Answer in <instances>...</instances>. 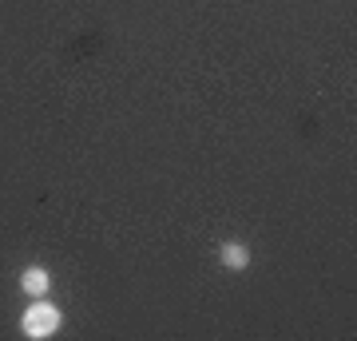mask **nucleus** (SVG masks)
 Listing matches in <instances>:
<instances>
[{"instance_id": "nucleus-1", "label": "nucleus", "mask_w": 357, "mask_h": 341, "mask_svg": "<svg viewBox=\"0 0 357 341\" xmlns=\"http://www.w3.org/2000/svg\"><path fill=\"white\" fill-rule=\"evenodd\" d=\"M60 310L52 302H32L24 310V317H20V329H24V338H32V341H44V338H52L56 329H60Z\"/></svg>"}, {"instance_id": "nucleus-2", "label": "nucleus", "mask_w": 357, "mask_h": 341, "mask_svg": "<svg viewBox=\"0 0 357 341\" xmlns=\"http://www.w3.org/2000/svg\"><path fill=\"white\" fill-rule=\"evenodd\" d=\"M20 290L28 294V298H44V294L52 290V278L44 266H28L24 274H20Z\"/></svg>"}, {"instance_id": "nucleus-3", "label": "nucleus", "mask_w": 357, "mask_h": 341, "mask_svg": "<svg viewBox=\"0 0 357 341\" xmlns=\"http://www.w3.org/2000/svg\"><path fill=\"white\" fill-rule=\"evenodd\" d=\"M218 258H222V266H230V270H246V266H250V250H246L243 242H222V246H218Z\"/></svg>"}]
</instances>
